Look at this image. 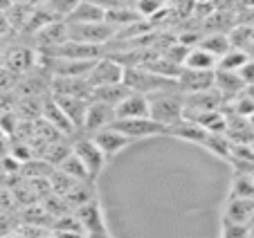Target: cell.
<instances>
[{"label":"cell","mask_w":254,"mask_h":238,"mask_svg":"<svg viewBox=\"0 0 254 238\" xmlns=\"http://www.w3.org/2000/svg\"><path fill=\"white\" fill-rule=\"evenodd\" d=\"M198 48H202L205 52H209L211 57H216L221 61L227 52L232 50V41H230V34H223V32H211L207 36H202L198 41Z\"/></svg>","instance_id":"obj_16"},{"label":"cell","mask_w":254,"mask_h":238,"mask_svg":"<svg viewBox=\"0 0 254 238\" xmlns=\"http://www.w3.org/2000/svg\"><path fill=\"white\" fill-rule=\"evenodd\" d=\"M18 227V216H14L9 209L0 207V236L14 234V229Z\"/></svg>","instance_id":"obj_25"},{"label":"cell","mask_w":254,"mask_h":238,"mask_svg":"<svg viewBox=\"0 0 254 238\" xmlns=\"http://www.w3.org/2000/svg\"><path fill=\"white\" fill-rule=\"evenodd\" d=\"M117 119H144L151 117V101L142 92H130L122 104L115 106Z\"/></svg>","instance_id":"obj_10"},{"label":"cell","mask_w":254,"mask_h":238,"mask_svg":"<svg viewBox=\"0 0 254 238\" xmlns=\"http://www.w3.org/2000/svg\"><path fill=\"white\" fill-rule=\"evenodd\" d=\"M221 218L250 227V223L254 218V198H232V195H227Z\"/></svg>","instance_id":"obj_11"},{"label":"cell","mask_w":254,"mask_h":238,"mask_svg":"<svg viewBox=\"0 0 254 238\" xmlns=\"http://www.w3.org/2000/svg\"><path fill=\"white\" fill-rule=\"evenodd\" d=\"M81 0H48L45 9L59 20H67V16L74 11V7L79 5Z\"/></svg>","instance_id":"obj_23"},{"label":"cell","mask_w":254,"mask_h":238,"mask_svg":"<svg viewBox=\"0 0 254 238\" xmlns=\"http://www.w3.org/2000/svg\"><path fill=\"white\" fill-rule=\"evenodd\" d=\"M149 101H151V117L155 121H160V124H164L169 130L185 119L187 104H185V92L180 90V86L149 95Z\"/></svg>","instance_id":"obj_1"},{"label":"cell","mask_w":254,"mask_h":238,"mask_svg":"<svg viewBox=\"0 0 254 238\" xmlns=\"http://www.w3.org/2000/svg\"><path fill=\"white\" fill-rule=\"evenodd\" d=\"M0 238H16V234H7V236H0Z\"/></svg>","instance_id":"obj_31"},{"label":"cell","mask_w":254,"mask_h":238,"mask_svg":"<svg viewBox=\"0 0 254 238\" xmlns=\"http://www.w3.org/2000/svg\"><path fill=\"white\" fill-rule=\"evenodd\" d=\"M214 88L218 92H221L223 97H225V101L234 99L236 95H241V92L245 90V83L243 79L239 76V72H227V70H216V83Z\"/></svg>","instance_id":"obj_13"},{"label":"cell","mask_w":254,"mask_h":238,"mask_svg":"<svg viewBox=\"0 0 254 238\" xmlns=\"http://www.w3.org/2000/svg\"><path fill=\"white\" fill-rule=\"evenodd\" d=\"M117 130L126 135L130 142H142V139H153V137H162L169 135V128L160 121H155L153 117H144V119H115L113 121Z\"/></svg>","instance_id":"obj_4"},{"label":"cell","mask_w":254,"mask_h":238,"mask_svg":"<svg viewBox=\"0 0 254 238\" xmlns=\"http://www.w3.org/2000/svg\"><path fill=\"white\" fill-rule=\"evenodd\" d=\"M122 2H124L126 7H133V9H135V5H137L139 0H122Z\"/></svg>","instance_id":"obj_29"},{"label":"cell","mask_w":254,"mask_h":238,"mask_svg":"<svg viewBox=\"0 0 254 238\" xmlns=\"http://www.w3.org/2000/svg\"><path fill=\"white\" fill-rule=\"evenodd\" d=\"M130 92H133V90H130L126 83H113V86L95 88V90H92L90 101H104V104H108V106H113V108H115V106L122 104V101H124Z\"/></svg>","instance_id":"obj_17"},{"label":"cell","mask_w":254,"mask_h":238,"mask_svg":"<svg viewBox=\"0 0 254 238\" xmlns=\"http://www.w3.org/2000/svg\"><path fill=\"white\" fill-rule=\"evenodd\" d=\"M183 67H189V70H205V72H214L218 67V59L211 57L209 52H205L202 48H189V54L185 59Z\"/></svg>","instance_id":"obj_18"},{"label":"cell","mask_w":254,"mask_h":238,"mask_svg":"<svg viewBox=\"0 0 254 238\" xmlns=\"http://www.w3.org/2000/svg\"><path fill=\"white\" fill-rule=\"evenodd\" d=\"M196 2H200V5H216L218 0H196Z\"/></svg>","instance_id":"obj_30"},{"label":"cell","mask_w":254,"mask_h":238,"mask_svg":"<svg viewBox=\"0 0 254 238\" xmlns=\"http://www.w3.org/2000/svg\"><path fill=\"white\" fill-rule=\"evenodd\" d=\"M101 20H106V11L99 9L90 0H81L74 7V11L67 16L65 23L67 25H88V23H101Z\"/></svg>","instance_id":"obj_15"},{"label":"cell","mask_w":254,"mask_h":238,"mask_svg":"<svg viewBox=\"0 0 254 238\" xmlns=\"http://www.w3.org/2000/svg\"><path fill=\"white\" fill-rule=\"evenodd\" d=\"M221 238H250V227L248 225L230 223V220L221 218Z\"/></svg>","instance_id":"obj_24"},{"label":"cell","mask_w":254,"mask_h":238,"mask_svg":"<svg viewBox=\"0 0 254 238\" xmlns=\"http://www.w3.org/2000/svg\"><path fill=\"white\" fill-rule=\"evenodd\" d=\"M57 169H59V171H63L65 176H70L74 182H95L90 178V173L86 171V167L81 164V160L74 155V151H70V155H67Z\"/></svg>","instance_id":"obj_19"},{"label":"cell","mask_w":254,"mask_h":238,"mask_svg":"<svg viewBox=\"0 0 254 238\" xmlns=\"http://www.w3.org/2000/svg\"><path fill=\"white\" fill-rule=\"evenodd\" d=\"M70 27V38L72 41H79V43H88V45H99L104 48L113 36H115L117 29L111 23H88V25H67Z\"/></svg>","instance_id":"obj_6"},{"label":"cell","mask_w":254,"mask_h":238,"mask_svg":"<svg viewBox=\"0 0 254 238\" xmlns=\"http://www.w3.org/2000/svg\"><path fill=\"white\" fill-rule=\"evenodd\" d=\"M74 216H77V220L81 223V227L86 229V234L108 229V227H106L104 211H101L99 200H90V202H86V205L77 207V209H74Z\"/></svg>","instance_id":"obj_12"},{"label":"cell","mask_w":254,"mask_h":238,"mask_svg":"<svg viewBox=\"0 0 254 238\" xmlns=\"http://www.w3.org/2000/svg\"><path fill=\"white\" fill-rule=\"evenodd\" d=\"M250 61V54L245 50H239V48H232L225 57L218 61V67L216 70H227V72H239L245 63Z\"/></svg>","instance_id":"obj_20"},{"label":"cell","mask_w":254,"mask_h":238,"mask_svg":"<svg viewBox=\"0 0 254 238\" xmlns=\"http://www.w3.org/2000/svg\"><path fill=\"white\" fill-rule=\"evenodd\" d=\"M72 151H74V155L81 160V164L86 167V171L90 173L92 180H99V176L104 173L106 164H108V157L104 155V151H101L99 146H97V142L90 137V135H79L74 142H72Z\"/></svg>","instance_id":"obj_3"},{"label":"cell","mask_w":254,"mask_h":238,"mask_svg":"<svg viewBox=\"0 0 254 238\" xmlns=\"http://www.w3.org/2000/svg\"><path fill=\"white\" fill-rule=\"evenodd\" d=\"M92 139L97 142V146L104 151V155L111 160V157H115V155H120L124 148H128L130 144V139L126 137L122 130H117L115 126H108V128H104V130H99V133H95V135H90Z\"/></svg>","instance_id":"obj_9"},{"label":"cell","mask_w":254,"mask_h":238,"mask_svg":"<svg viewBox=\"0 0 254 238\" xmlns=\"http://www.w3.org/2000/svg\"><path fill=\"white\" fill-rule=\"evenodd\" d=\"M124 83L133 92H142V95L149 97L160 90H167V88H176L178 79H169V76L158 74V72L149 70V67H142V65H130V67H126Z\"/></svg>","instance_id":"obj_2"},{"label":"cell","mask_w":254,"mask_h":238,"mask_svg":"<svg viewBox=\"0 0 254 238\" xmlns=\"http://www.w3.org/2000/svg\"><path fill=\"white\" fill-rule=\"evenodd\" d=\"M14 234H16V238H54V229L48 227V225L18 223Z\"/></svg>","instance_id":"obj_22"},{"label":"cell","mask_w":254,"mask_h":238,"mask_svg":"<svg viewBox=\"0 0 254 238\" xmlns=\"http://www.w3.org/2000/svg\"><path fill=\"white\" fill-rule=\"evenodd\" d=\"M216 83V70L205 72V70H189L183 67V72L178 74V86L185 95H193V92H205L211 90Z\"/></svg>","instance_id":"obj_8"},{"label":"cell","mask_w":254,"mask_h":238,"mask_svg":"<svg viewBox=\"0 0 254 238\" xmlns=\"http://www.w3.org/2000/svg\"><path fill=\"white\" fill-rule=\"evenodd\" d=\"M232 198H254V176L248 173H236L230 186Z\"/></svg>","instance_id":"obj_21"},{"label":"cell","mask_w":254,"mask_h":238,"mask_svg":"<svg viewBox=\"0 0 254 238\" xmlns=\"http://www.w3.org/2000/svg\"><path fill=\"white\" fill-rule=\"evenodd\" d=\"M115 119L117 117H115V108H113V106L104 104V101H90L81 133L83 135H95V133H99V130L113 126Z\"/></svg>","instance_id":"obj_7"},{"label":"cell","mask_w":254,"mask_h":238,"mask_svg":"<svg viewBox=\"0 0 254 238\" xmlns=\"http://www.w3.org/2000/svg\"><path fill=\"white\" fill-rule=\"evenodd\" d=\"M86 238H113L108 234V229H101V232H92V234H86Z\"/></svg>","instance_id":"obj_28"},{"label":"cell","mask_w":254,"mask_h":238,"mask_svg":"<svg viewBox=\"0 0 254 238\" xmlns=\"http://www.w3.org/2000/svg\"><path fill=\"white\" fill-rule=\"evenodd\" d=\"M124 74H126V67L120 61H115L111 57H101V59H97L92 70L88 72L86 81L95 90V88L113 86V83H124Z\"/></svg>","instance_id":"obj_5"},{"label":"cell","mask_w":254,"mask_h":238,"mask_svg":"<svg viewBox=\"0 0 254 238\" xmlns=\"http://www.w3.org/2000/svg\"><path fill=\"white\" fill-rule=\"evenodd\" d=\"M54 238H86V232L81 227L74 229H54Z\"/></svg>","instance_id":"obj_27"},{"label":"cell","mask_w":254,"mask_h":238,"mask_svg":"<svg viewBox=\"0 0 254 238\" xmlns=\"http://www.w3.org/2000/svg\"><path fill=\"white\" fill-rule=\"evenodd\" d=\"M43 119H48V124L52 126L57 133H74V124L70 121V117L65 115V110L61 108V104H59L57 99L52 101H45L43 106Z\"/></svg>","instance_id":"obj_14"},{"label":"cell","mask_w":254,"mask_h":238,"mask_svg":"<svg viewBox=\"0 0 254 238\" xmlns=\"http://www.w3.org/2000/svg\"><path fill=\"white\" fill-rule=\"evenodd\" d=\"M239 76L243 79V83H245L248 88L254 86V59H252V57H250V61L239 70Z\"/></svg>","instance_id":"obj_26"}]
</instances>
